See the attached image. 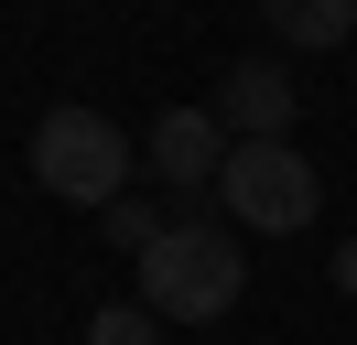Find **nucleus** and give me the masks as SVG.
I'll use <instances>...</instances> for the list:
<instances>
[{"mask_svg":"<svg viewBox=\"0 0 357 345\" xmlns=\"http://www.w3.org/2000/svg\"><path fill=\"white\" fill-rule=\"evenodd\" d=\"M238 291H249V259H238V227H217V216H174L141 248V302L162 323H217Z\"/></svg>","mask_w":357,"mask_h":345,"instance_id":"f257e3e1","label":"nucleus"},{"mask_svg":"<svg viewBox=\"0 0 357 345\" xmlns=\"http://www.w3.org/2000/svg\"><path fill=\"white\" fill-rule=\"evenodd\" d=\"M33 184H44L54 205H98L109 216L119 194H130V129H119L109 108H44V129H33Z\"/></svg>","mask_w":357,"mask_h":345,"instance_id":"f03ea898","label":"nucleus"},{"mask_svg":"<svg viewBox=\"0 0 357 345\" xmlns=\"http://www.w3.org/2000/svg\"><path fill=\"white\" fill-rule=\"evenodd\" d=\"M217 205L238 216V227H260V237H292V227H314V205H325V172H314L292 141H227Z\"/></svg>","mask_w":357,"mask_h":345,"instance_id":"7ed1b4c3","label":"nucleus"},{"mask_svg":"<svg viewBox=\"0 0 357 345\" xmlns=\"http://www.w3.org/2000/svg\"><path fill=\"white\" fill-rule=\"evenodd\" d=\"M141 162H152V184H174V194H217V172H227L217 108H162V119L141 129Z\"/></svg>","mask_w":357,"mask_h":345,"instance_id":"20e7f679","label":"nucleus"},{"mask_svg":"<svg viewBox=\"0 0 357 345\" xmlns=\"http://www.w3.org/2000/svg\"><path fill=\"white\" fill-rule=\"evenodd\" d=\"M217 129H227V141H292V76L271 54L227 65V76H217Z\"/></svg>","mask_w":357,"mask_h":345,"instance_id":"39448f33","label":"nucleus"},{"mask_svg":"<svg viewBox=\"0 0 357 345\" xmlns=\"http://www.w3.org/2000/svg\"><path fill=\"white\" fill-rule=\"evenodd\" d=\"M271 33L292 43V54H335V43L357 33V0H260Z\"/></svg>","mask_w":357,"mask_h":345,"instance_id":"423d86ee","label":"nucleus"},{"mask_svg":"<svg viewBox=\"0 0 357 345\" xmlns=\"http://www.w3.org/2000/svg\"><path fill=\"white\" fill-rule=\"evenodd\" d=\"M87 345H162V313H152V302H98Z\"/></svg>","mask_w":357,"mask_h":345,"instance_id":"0eeeda50","label":"nucleus"},{"mask_svg":"<svg viewBox=\"0 0 357 345\" xmlns=\"http://www.w3.org/2000/svg\"><path fill=\"white\" fill-rule=\"evenodd\" d=\"M162 227H174V216H162V205H152V194H119V205H109V248H130V259H141V248H152V237H162Z\"/></svg>","mask_w":357,"mask_h":345,"instance_id":"6e6552de","label":"nucleus"},{"mask_svg":"<svg viewBox=\"0 0 357 345\" xmlns=\"http://www.w3.org/2000/svg\"><path fill=\"white\" fill-rule=\"evenodd\" d=\"M335 291L357 302V237H347V248H335Z\"/></svg>","mask_w":357,"mask_h":345,"instance_id":"1a4fd4ad","label":"nucleus"}]
</instances>
